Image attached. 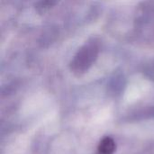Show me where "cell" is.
<instances>
[{
    "label": "cell",
    "mask_w": 154,
    "mask_h": 154,
    "mask_svg": "<svg viewBox=\"0 0 154 154\" xmlns=\"http://www.w3.org/2000/svg\"><path fill=\"white\" fill-rule=\"evenodd\" d=\"M98 49L96 44L83 47L71 63V68L76 71H84L88 69L97 59Z\"/></svg>",
    "instance_id": "cell-1"
},
{
    "label": "cell",
    "mask_w": 154,
    "mask_h": 154,
    "mask_svg": "<svg viewBox=\"0 0 154 154\" xmlns=\"http://www.w3.org/2000/svg\"><path fill=\"white\" fill-rule=\"evenodd\" d=\"M55 4V0H42L39 3V7L38 8H48L50 6H52Z\"/></svg>",
    "instance_id": "cell-3"
},
{
    "label": "cell",
    "mask_w": 154,
    "mask_h": 154,
    "mask_svg": "<svg viewBox=\"0 0 154 154\" xmlns=\"http://www.w3.org/2000/svg\"><path fill=\"white\" fill-rule=\"evenodd\" d=\"M116 149L115 142L111 138H105L100 143V145L98 147L99 154H112Z\"/></svg>",
    "instance_id": "cell-2"
}]
</instances>
